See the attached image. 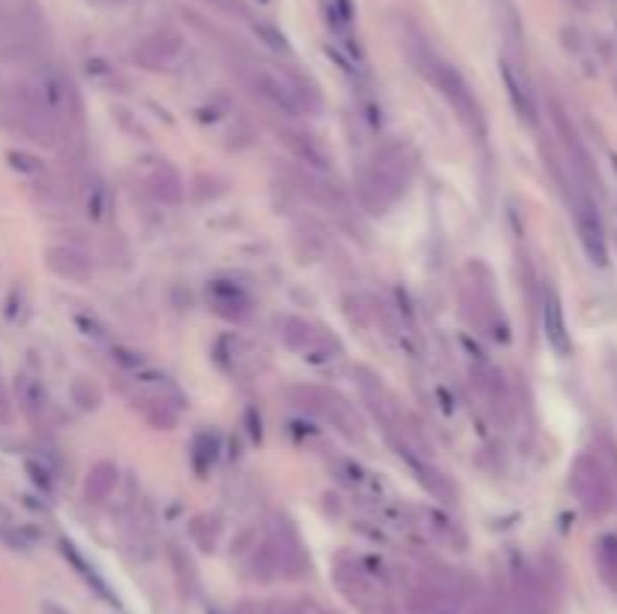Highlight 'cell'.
<instances>
[{"label": "cell", "instance_id": "1", "mask_svg": "<svg viewBox=\"0 0 617 614\" xmlns=\"http://www.w3.org/2000/svg\"><path fill=\"white\" fill-rule=\"evenodd\" d=\"M413 61H416L418 73L428 78L434 88L446 97L449 106L455 109V115L461 117V124H467V127L476 133V136H485V117H482V106H479V100L473 97L467 78L458 73L452 64L440 61L431 49H425V45L413 54Z\"/></svg>", "mask_w": 617, "mask_h": 614}, {"label": "cell", "instance_id": "2", "mask_svg": "<svg viewBox=\"0 0 617 614\" xmlns=\"http://www.w3.org/2000/svg\"><path fill=\"white\" fill-rule=\"evenodd\" d=\"M403 154L401 148H386L383 154H377L374 163H368L359 175V193L365 205H370L374 211H383L403 199L410 184V172L403 166Z\"/></svg>", "mask_w": 617, "mask_h": 614}, {"label": "cell", "instance_id": "3", "mask_svg": "<svg viewBox=\"0 0 617 614\" xmlns=\"http://www.w3.org/2000/svg\"><path fill=\"white\" fill-rule=\"evenodd\" d=\"M244 78H248L250 91L256 93V97H263L272 109H278L280 115L298 117V115L304 112L302 102H298V97H296V88H292V82L280 78L278 73H272V69L250 67L248 73H244Z\"/></svg>", "mask_w": 617, "mask_h": 614}, {"label": "cell", "instance_id": "4", "mask_svg": "<svg viewBox=\"0 0 617 614\" xmlns=\"http://www.w3.org/2000/svg\"><path fill=\"white\" fill-rule=\"evenodd\" d=\"M296 395L302 398V407H307L311 413H316L320 419H326L335 424L337 431H344L346 437H359L361 424L355 419V413L350 409L346 400H340L337 395H331L326 389H296Z\"/></svg>", "mask_w": 617, "mask_h": 614}, {"label": "cell", "instance_id": "5", "mask_svg": "<svg viewBox=\"0 0 617 614\" xmlns=\"http://www.w3.org/2000/svg\"><path fill=\"white\" fill-rule=\"evenodd\" d=\"M575 226H579V238L584 254L590 256L593 265H605L608 263V241H605V226L603 217H599L597 205L588 196H579L575 199Z\"/></svg>", "mask_w": 617, "mask_h": 614}, {"label": "cell", "instance_id": "6", "mask_svg": "<svg viewBox=\"0 0 617 614\" xmlns=\"http://www.w3.org/2000/svg\"><path fill=\"white\" fill-rule=\"evenodd\" d=\"M572 491L579 494V500L584 503V509L590 515H599L605 512L608 506V482H605V473L593 458H579L572 467Z\"/></svg>", "mask_w": 617, "mask_h": 614}, {"label": "cell", "instance_id": "7", "mask_svg": "<svg viewBox=\"0 0 617 614\" xmlns=\"http://www.w3.org/2000/svg\"><path fill=\"white\" fill-rule=\"evenodd\" d=\"M181 54H184V39L175 30H157V34L142 39L136 52H133V58L145 69H169L175 67Z\"/></svg>", "mask_w": 617, "mask_h": 614}, {"label": "cell", "instance_id": "8", "mask_svg": "<svg viewBox=\"0 0 617 614\" xmlns=\"http://www.w3.org/2000/svg\"><path fill=\"white\" fill-rule=\"evenodd\" d=\"M542 326H545V341H548L551 350L557 356H569L572 352V337H569V328H566V317H564V304L555 289L545 293V302H542Z\"/></svg>", "mask_w": 617, "mask_h": 614}, {"label": "cell", "instance_id": "9", "mask_svg": "<svg viewBox=\"0 0 617 614\" xmlns=\"http://www.w3.org/2000/svg\"><path fill=\"white\" fill-rule=\"evenodd\" d=\"M500 76H503V88L509 93V102H512V109H516V115L521 121L536 124V102H533V93H530V85L524 82V76H521L509 61H500Z\"/></svg>", "mask_w": 617, "mask_h": 614}, {"label": "cell", "instance_id": "10", "mask_svg": "<svg viewBox=\"0 0 617 614\" xmlns=\"http://www.w3.org/2000/svg\"><path fill=\"white\" fill-rule=\"evenodd\" d=\"M208 295H211V302H215L217 313H223L226 319H244L250 313L248 295H244V289L235 287V283H226V280L211 283Z\"/></svg>", "mask_w": 617, "mask_h": 614}, {"label": "cell", "instance_id": "11", "mask_svg": "<svg viewBox=\"0 0 617 614\" xmlns=\"http://www.w3.org/2000/svg\"><path fill=\"white\" fill-rule=\"evenodd\" d=\"M49 265L61 274V278H69V280H88L93 271L91 259L76 247H52Z\"/></svg>", "mask_w": 617, "mask_h": 614}, {"label": "cell", "instance_id": "12", "mask_svg": "<svg viewBox=\"0 0 617 614\" xmlns=\"http://www.w3.org/2000/svg\"><path fill=\"white\" fill-rule=\"evenodd\" d=\"M118 488V467L112 461H100L88 470L85 479V500L88 503H106Z\"/></svg>", "mask_w": 617, "mask_h": 614}, {"label": "cell", "instance_id": "13", "mask_svg": "<svg viewBox=\"0 0 617 614\" xmlns=\"http://www.w3.org/2000/svg\"><path fill=\"white\" fill-rule=\"evenodd\" d=\"M280 139L287 141L289 151L296 154L302 163H307L311 169H320V172L329 169V157H326V151H322V148L316 145V141H313L311 136H304V133H298V130H283Z\"/></svg>", "mask_w": 617, "mask_h": 614}, {"label": "cell", "instance_id": "14", "mask_svg": "<svg viewBox=\"0 0 617 614\" xmlns=\"http://www.w3.org/2000/svg\"><path fill=\"white\" fill-rule=\"evenodd\" d=\"M217 452H220V440L215 431H202V434L193 437V446H190V461H193V470L199 476L208 473L217 461Z\"/></svg>", "mask_w": 617, "mask_h": 614}, {"label": "cell", "instance_id": "15", "mask_svg": "<svg viewBox=\"0 0 617 614\" xmlns=\"http://www.w3.org/2000/svg\"><path fill=\"white\" fill-rule=\"evenodd\" d=\"M280 335H283V341H287V346H292V350H302V352H307L316 343V332L298 317L283 319L280 322Z\"/></svg>", "mask_w": 617, "mask_h": 614}, {"label": "cell", "instance_id": "16", "mask_svg": "<svg viewBox=\"0 0 617 614\" xmlns=\"http://www.w3.org/2000/svg\"><path fill=\"white\" fill-rule=\"evenodd\" d=\"M278 554H274L272 542H265V545H256V551H253L250 557V576L259 578V581H268L278 576Z\"/></svg>", "mask_w": 617, "mask_h": 614}, {"label": "cell", "instance_id": "17", "mask_svg": "<svg viewBox=\"0 0 617 614\" xmlns=\"http://www.w3.org/2000/svg\"><path fill=\"white\" fill-rule=\"evenodd\" d=\"M151 193L157 196L160 202H178L181 199V181L178 175L172 169H163V172H157V175L151 178Z\"/></svg>", "mask_w": 617, "mask_h": 614}, {"label": "cell", "instance_id": "18", "mask_svg": "<svg viewBox=\"0 0 617 614\" xmlns=\"http://www.w3.org/2000/svg\"><path fill=\"white\" fill-rule=\"evenodd\" d=\"M142 409H145L148 422H151V424H157V428H163V431L175 428V422H178V413H175V409H172L169 404H166V398L145 400V404H142Z\"/></svg>", "mask_w": 617, "mask_h": 614}, {"label": "cell", "instance_id": "19", "mask_svg": "<svg viewBox=\"0 0 617 614\" xmlns=\"http://www.w3.org/2000/svg\"><path fill=\"white\" fill-rule=\"evenodd\" d=\"M61 548H63V557H69V563H73V566H76V570H78V572H82V578H85V581H88V585H91L93 590H100V594H102V596H109V590H106V585H102V581H100V576H97V572H93V566H88V563H85V557H82V554H78V551H76V545H73V542H61ZM109 600H112V596H109Z\"/></svg>", "mask_w": 617, "mask_h": 614}, {"label": "cell", "instance_id": "20", "mask_svg": "<svg viewBox=\"0 0 617 614\" xmlns=\"http://www.w3.org/2000/svg\"><path fill=\"white\" fill-rule=\"evenodd\" d=\"M597 554H599V570H603V576L612 581V585H617V537L614 533L599 539Z\"/></svg>", "mask_w": 617, "mask_h": 614}, {"label": "cell", "instance_id": "21", "mask_svg": "<svg viewBox=\"0 0 617 614\" xmlns=\"http://www.w3.org/2000/svg\"><path fill=\"white\" fill-rule=\"evenodd\" d=\"M73 400L82 409H93L100 404V389L93 385L91 380H85V376H78V380L73 383Z\"/></svg>", "mask_w": 617, "mask_h": 614}, {"label": "cell", "instance_id": "22", "mask_svg": "<svg viewBox=\"0 0 617 614\" xmlns=\"http://www.w3.org/2000/svg\"><path fill=\"white\" fill-rule=\"evenodd\" d=\"M256 34H259V39H263L265 45H272L274 52H287L289 45H287V36L280 34V30H274L272 25H265V21H256Z\"/></svg>", "mask_w": 617, "mask_h": 614}, {"label": "cell", "instance_id": "23", "mask_svg": "<svg viewBox=\"0 0 617 614\" xmlns=\"http://www.w3.org/2000/svg\"><path fill=\"white\" fill-rule=\"evenodd\" d=\"M102 211H106V190H102L100 184H93L91 193H88V214H91L93 220H100Z\"/></svg>", "mask_w": 617, "mask_h": 614}, {"label": "cell", "instance_id": "24", "mask_svg": "<svg viewBox=\"0 0 617 614\" xmlns=\"http://www.w3.org/2000/svg\"><path fill=\"white\" fill-rule=\"evenodd\" d=\"M21 389H25V400H28V409H39L43 407V400H45V395H43V389H39L37 383H30V380H25V385H21Z\"/></svg>", "mask_w": 617, "mask_h": 614}, {"label": "cell", "instance_id": "25", "mask_svg": "<svg viewBox=\"0 0 617 614\" xmlns=\"http://www.w3.org/2000/svg\"><path fill=\"white\" fill-rule=\"evenodd\" d=\"M263 614H304L298 602H268Z\"/></svg>", "mask_w": 617, "mask_h": 614}, {"label": "cell", "instance_id": "26", "mask_svg": "<svg viewBox=\"0 0 617 614\" xmlns=\"http://www.w3.org/2000/svg\"><path fill=\"white\" fill-rule=\"evenodd\" d=\"M232 614H263V611H259L253 602H241V605H235V611H232Z\"/></svg>", "mask_w": 617, "mask_h": 614}, {"label": "cell", "instance_id": "27", "mask_svg": "<svg viewBox=\"0 0 617 614\" xmlns=\"http://www.w3.org/2000/svg\"><path fill=\"white\" fill-rule=\"evenodd\" d=\"M215 6H220V10H239V0H211Z\"/></svg>", "mask_w": 617, "mask_h": 614}, {"label": "cell", "instance_id": "28", "mask_svg": "<svg viewBox=\"0 0 617 614\" xmlns=\"http://www.w3.org/2000/svg\"><path fill=\"white\" fill-rule=\"evenodd\" d=\"M320 614H331V611H320Z\"/></svg>", "mask_w": 617, "mask_h": 614}]
</instances>
